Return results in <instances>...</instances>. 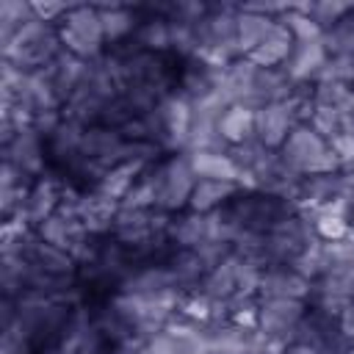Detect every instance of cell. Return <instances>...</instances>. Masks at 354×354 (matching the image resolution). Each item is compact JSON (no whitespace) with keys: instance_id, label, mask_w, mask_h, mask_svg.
Segmentation results:
<instances>
[{"instance_id":"obj_23","label":"cell","mask_w":354,"mask_h":354,"mask_svg":"<svg viewBox=\"0 0 354 354\" xmlns=\"http://www.w3.org/2000/svg\"><path fill=\"white\" fill-rule=\"evenodd\" d=\"M144 166H147V163H136V160H127V163L113 166V169L97 183L94 191H100L102 196H108V199H113V202L122 205V199L130 194V188H133V183L138 180V174H141Z\"/></svg>"},{"instance_id":"obj_8","label":"cell","mask_w":354,"mask_h":354,"mask_svg":"<svg viewBox=\"0 0 354 354\" xmlns=\"http://www.w3.org/2000/svg\"><path fill=\"white\" fill-rule=\"evenodd\" d=\"M296 124H301V119L290 97L282 102H268L260 111H254V138L266 149H282Z\"/></svg>"},{"instance_id":"obj_12","label":"cell","mask_w":354,"mask_h":354,"mask_svg":"<svg viewBox=\"0 0 354 354\" xmlns=\"http://www.w3.org/2000/svg\"><path fill=\"white\" fill-rule=\"evenodd\" d=\"M329 61V50L321 39H310V41H296L288 61L279 66L293 83H313L321 72V66Z\"/></svg>"},{"instance_id":"obj_17","label":"cell","mask_w":354,"mask_h":354,"mask_svg":"<svg viewBox=\"0 0 354 354\" xmlns=\"http://www.w3.org/2000/svg\"><path fill=\"white\" fill-rule=\"evenodd\" d=\"M199 290L207 299H213V301H230L235 296H243V290H241V271H238V254L232 252L227 260L213 266L207 271V277L202 279Z\"/></svg>"},{"instance_id":"obj_2","label":"cell","mask_w":354,"mask_h":354,"mask_svg":"<svg viewBox=\"0 0 354 354\" xmlns=\"http://www.w3.org/2000/svg\"><path fill=\"white\" fill-rule=\"evenodd\" d=\"M279 155H282L285 163H288L296 174H301V177L343 171L337 155H335L332 147H329V141L321 138L310 124H296L293 133L288 136V141L282 144Z\"/></svg>"},{"instance_id":"obj_6","label":"cell","mask_w":354,"mask_h":354,"mask_svg":"<svg viewBox=\"0 0 354 354\" xmlns=\"http://www.w3.org/2000/svg\"><path fill=\"white\" fill-rule=\"evenodd\" d=\"M307 304L340 318V313L354 304V266H332L321 277H315Z\"/></svg>"},{"instance_id":"obj_26","label":"cell","mask_w":354,"mask_h":354,"mask_svg":"<svg viewBox=\"0 0 354 354\" xmlns=\"http://www.w3.org/2000/svg\"><path fill=\"white\" fill-rule=\"evenodd\" d=\"M36 19L33 6L22 3V0H3L0 3V44L8 41L25 22Z\"/></svg>"},{"instance_id":"obj_1","label":"cell","mask_w":354,"mask_h":354,"mask_svg":"<svg viewBox=\"0 0 354 354\" xmlns=\"http://www.w3.org/2000/svg\"><path fill=\"white\" fill-rule=\"evenodd\" d=\"M61 53H64V44L58 36V25H47L41 19L25 22L8 41L0 44L3 61L28 75L53 64Z\"/></svg>"},{"instance_id":"obj_18","label":"cell","mask_w":354,"mask_h":354,"mask_svg":"<svg viewBox=\"0 0 354 354\" xmlns=\"http://www.w3.org/2000/svg\"><path fill=\"white\" fill-rule=\"evenodd\" d=\"M188 158H191L196 180H221V183H235V185L243 183V174L230 158V152L196 149V152H188Z\"/></svg>"},{"instance_id":"obj_4","label":"cell","mask_w":354,"mask_h":354,"mask_svg":"<svg viewBox=\"0 0 354 354\" xmlns=\"http://www.w3.org/2000/svg\"><path fill=\"white\" fill-rule=\"evenodd\" d=\"M58 36L64 50L83 61H94L108 50L100 11L94 3H75V8L58 22Z\"/></svg>"},{"instance_id":"obj_9","label":"cell","mask_w":354,"mask_h":354,"mask_svg":"<svg viewBox=\"0 0 354 354\" xmlns=\"http://www.w3.org/2000/svg\"><path fill=\"white\" fill-rule=\"evenodd\" d=\"M64 194H66V180L50 169L47 174H41L30 191H28V199H25V207L19 213V221H25L30 230H36L39 224H44L64 202Z\"/></svg>"},{"instance_id":"obj_31","label":"cell","mask_w":354,"mask_h":354,"mask_svg":"<svg viewBox=\"0 0 354 354\" xmlns=\"http://www.w3.org/2000/svg\"><path fill=\"white\" fill-rule=\"evenodd\" d=\"M343 180H346V191H348V202L354 205V169L343 171Z\"/></svg>"},{"instance_id":"obj_7","label":"cell","mask_w":354,"mask_h":354,"mask_svg":"<svg viewBox=\"0 0 354 354\" xmlns=\"http://www.w3.org/2000/svg\"><path fill=\"white\" fill-rule=\"evenodd\" d=\"M3 160L11 163L14 169H19L25 177L39 180L41 174L50 171V158H47V141H44V136L33 124L19 127L3 144Z\"/></svg>"},{"instance_id":"obj_24","label":"cell","mask_w":354,"mask_h":354,"mask_svg":"<svg viewBox=\"0 0 354 354\" xmlns=\"http://www.w3.org/2000/svg\"><path fill=\"white\" fill-rule=\"evenodd\" d=\"M274 22H277V19L263 17V14H254V11H246V8L241 6V11H238V33H235V39H238V50H241L243 58H246V55L266 39V33L271 30Z\"/></svg>"},{"instance_id":"obj_30","label":"cell","mask_w":354,"mask_h":354,"mask_svg":"<svg viewBox=\"0 0 354 354\" xmlns=\"http://www.w3.org/2000/svg\"><path fill=\"white\" fill-rule=\"evenodd\" d=\"M340 329H343V335H346V340L354 346V304H348L343 313H340Z\"/></svg>"},{"instance_id":"obj_11","label":"cell","mask_w":354,"mask_h":354,"mask_svg":"<svg viewBox=\"0 0 354 354\" xmlns=\"http://www.w3.org/2000/svg\"><path fill=\"white\" fill-rule=\"evenodd\" d=\"M310 288H313V282L307 277H301L293 266L271 263V266H266V271L260 277L257 299H301V301H307Z\"/></svg>"},{"instance_id":"obj_16","label":"cell","mask_w":354,"mask_h":354,"mask_svg":"<svg viewBox=\"0 0 354 354\" xmlns=\"http://www.w3.org/2000/svg\"><path fill=\"white\" fill-rule=\"evenodd\" d=\"M163 266L171 271L177 288L183 293H194L202 288V279L207 277V263L199 257L196 249H171L169 257L163 260Z\"/></svg>"},{"instance_id":"obj_5","label":"cell","mask_w":354,"mask_h":354,"mask_svg":"<svg viewBox=\"0 0 354 354\" xmlns=\"http://www.w3.org/2000/svg\"><path fill=\"white\" fill-rule=\"evenodd\" d=\"M313 241H318L313 221L304 213H293L266 232V260H268V266L271 263L290 266Z\"/></svg>"},{"instance_id":"obj_27","label":"cell","mask_w":354,"mask_h":354,"mask_svg":"<svg viewBox=\"0 0 354 354\" xmlns=\"http://www.w3.org/2000/svg\"><path fill=\"white\" fill-rule=\"evenodd\" d=\"M279 22L288 25V30L293 33L296 41H310V39H321L324 36V30L301 11V3H293V8L285 17H279Z\"/></svg>"},{"instance_id":"obj_10","label":"cell","mask_w":354,"mask_h":354,"mask_svg":"<svg viewBox=\"0 0 354 354\" xmlns=\"http://www.w3.org/2000/svg\"><path fill=\"white\" fill-rule=\"evenodd\" d=\"M307 310H310V304L301 299H260L257 329L268 337H279V340L290 343V335Z\"/></svg>"},{"instance_id":"obj_22","label":"cell","mask_w":354,"mask_h":354,"mask_svg":"<svg viewBox=\"0 0 354 354\" xmlns=\"http://www.w3.org/2000/svg\"><path fill=\"white\" fill-rule=\"evenodd\" d=\"M218 133L221 138L235 147V144H243L254 136V111L235 102V105H227L224 113L218 116Z\"/></svg>"},{"instance_id":"obj_13","label":"cell","mask_w":354,"mask_h":354,"mask_svg":"<svg viewBox=\"0 0 354 354\" xmlns=\"http://www.w3.org/2000/svg\"><path fill=\"white\" fill-rule=\"evenodd\" d=\"M36 235H39L44 243L69 252L72 257H75V252L91 238V235L86 232V227H83L75 216H66V213H58V210H55L44 224L36 227Z\"/></svg>"},{"instance_id":"obj_29","label":"cell","mask_w":354,"mask_h":354,"mask_svg":"<svg viewBox=\"0 0 354 354\" xmlns=\"http://www.w3.org/2000/svg\"><path fill=\"white\" fill-rule=\"evenodd\" d=\"M33 6V14H36V19H41V22H47V25H58L72 8H75V3H53V0H44V3H30Z\"/></svg>"},{"instance_id":"obj_21","label":"cell","mask_w":354,"mask_h":354,"mask_svg":"<svg viewBox=\"0 0 354 354\" xmlns=\"http://www.w3.org/2000/svg\"><path fill=\"white\" fill-rule=\"evenodd\" d=\"M241 191V185L235 183H221V180H196L194 191H191V199H188V210L194 213H213L218 207H224L235 194Z\"/></svg>"},{"instance_id":"obj_25","label":"cell","mask_w":354,"mask_h":354,"mask_svg":"<svg viewBox=\"0 0 354 354\" xmlns=\"http://www.w3.org/2000/svg\"><path fill=\"white\" fill-rule=\"evenodd\" d=\"M301 11L326 33L332 30L346 14L354 11V3H340V0H315V3H301Z\"/></svg>"},{"instance_id":"obj_20","label":"cell","mask_w":354,"mask_h":354,"mask_svg":"<svg viewBox=\"0 0 354 354\" xmlns=\"http://www.w3.org/2000/svg\"><path fill=\"white\" fill-rule=\"evenodd\" d=\"M130 41L141 53H169L171 50V25L160 14H141V22Z\"/></svg>"},{"instance_id":"obj_14","label":"cell","mask_w":354,"mask_h":354,"mask_svg":"<svg viewBox=\"0 0 354 354\" xmlns=\"http://www.w3.org/2000/svg\"><path fill=\"white\" fill-rule=\"evenodd\" d=\"M97 11H100V22H102V33H105L108 47L130 41L138 22H141L138 8L130 3H97Z\"/></svg>"},{"instance_id":"obj_28","label":"cell","mask_w":354,"mask_h":354,"mask_svg":"<svg viewBox=\"0 0 354 354\" xmlns=\"http://www.w3.org/2000/svg\"><path fill=\"white\" fill-rule=\"evenodd\" d=\"M343 119H346V111H337V108H324V105H315V111H313V116H310V127L321 136V138H326V141H332L340 130H343Z\"/></svg>"},{"instance_id":"obj_15","label":"cell","mask_w":354,"mask_h":354,"mask_svg":"<svg viewBox=\"0 0 354 354\" xmlns=\"http://www.w3.org/2000/svg\"><path fill=\"white\" fill-rule=\"evenodd\" d=\"M293 44H296L293 33L288 30V25H282V22L277 19V22L271 25V30L266 33V39H263L246 58H249L254 66H260V69H279V66L288 61Z\"/></svg>"},{"instance_id":"obj_3","label":"cell","mask_w":354,"mask_h":354,"mask_svg":"<svg viewBox=\"0 0 354 354\" xmlns=\"http://www.w3.org/2000/svg\"><path fill=\"white\" fill-rule=\"evenodd\" d=\"M196 174L188 152H169L155 160V207L166 213H180L188 207Z\"/></svg>"},{"instance_id":"obj_19","label":"cell","mask_w":354,"mask_h":354,"mask_svg":"<svg viewBox=\"0 0 354 354\" xmlns=\"http://www.w3.org/2000/svg\"><path fill=\"white\" fill-rule=\"evenodd\" d=\"M169 243L174 249H196L207 241V216L194 213V210H180L171 216L169 221V232H166Z\"/></svg>"}]
</instances>
